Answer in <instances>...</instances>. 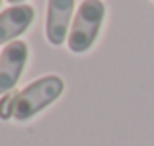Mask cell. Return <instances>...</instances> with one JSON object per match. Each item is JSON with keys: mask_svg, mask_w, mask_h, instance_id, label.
Masks as SVG:
<instances>
[{"mask_svg": "<svg viewBox=\"0 0 154 146\" xmlns=\"http://www.w3.org/2000/svg\"><path fill=\"white\" fill-rule=\"evenodd\" d=\"M35 18V10L29 4H16L0 12V45L16 41Z\"/></svg>", "mask_w": 154, "mask_h": 146, "instance_id": "obj_5", "label": "cell"}, {"mask_svg": "<svg viewBox=\"0 0 154 146\" xmlns=\"http://www.w3.org/2000/svg\"><path fill=\"white\" fill-rule=\"evenodd\" d=\"M74 12V0H49L45 18V35L51 45L59 47L68 39V26Z\"/></svg>", "mask_w": 154, "mask_h": 146, "instance_id": "obj_4", "label": "cell"}, {"mask_svg": "<svg viewBox=\"0 0 154 146\" xmlns=\"http://www.w3.org/2000/svg\"><path fill=\"white\" fill-rule=\"evenodd\" d=\"M64 90V82L60 76L49 74L35 82L27 84L16 97L14 105V119L16 121H29L33 115L49 107L57 97H60Z\"/></svg>", "mask_w": 154, "mask_h": 146, "instance_id": "obj_1", "label": "cell"}, {"mask_svg": "<svg viewBox=\"0 0 154 146\" xmlns=\"http://www.w3.org/2000/svg\"><path fill=\"white\" fill-rule=\"evenodd\" d=\"M105 16V6L102 0H84L70 26L66 45L72 53H86L96 43Z\"/></svg>", "mask_w": 154, "mask_h": 146, "instance_id": "obj_2", "label": "cell"}, {"mask_svg": "<svg viewBox=\"0 0 154 146\" xmlns=\"http://www.w3.org/2000/svg\"><path fill=\"white\" fill-rule=\"evenodd\" d=\"M27 56H29L27 43L20 41V39L8 43L2 49V55H0V96L14 90L18 80L22 78Z\"/></svg>", "mask_w": 154, "mask_h": 146, "instance_id": "obj_3", "label": "cell"}, {"mask_svg": "<svg viewBox=\"0 0 154 146\" xmlns=\"http://www.w3.org/2000/svg\"><path fill=\"white\" fill-rule=\"evenodd\" d=\"M20 92H8L0 97V119L8 121V119H14V105H16V97H18Z\"/></svg>", "mask_w": 154, "mask_h": 146, "instance_id": "obj_6", "label": "cell"}, {"mask_svg": "<svg viewBox=\"0 0 154 146\" xmlns=\"http://www.w3.org/2000/svg\"><path fill=\"white\" fill-rule=\"evenodd\" d=\"M8 2H10V4H14V6H16V4H22L23 0H8Z\"/></svg>", "mask_w": 154, "mask_h": 146, "instance_id": "obj_7", "label": "cell"}, {"mask_svg": "<svg viewBox=\"0 0 154 146\" xmlns=\"http://www.w3.org/2000/svg\"><path fill=\"white\" fill-rule=\"evenodd\" d=\"M0 2H2V0H0Z\"/></svg>", "mask_w": 154, "mask_h": 146, "instance_id": "obj_8", "label": "cell"}]
</instances>
